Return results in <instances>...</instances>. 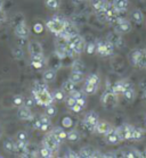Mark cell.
<instances>
[{
  "label": "cell",
  "instance_id": "obj_34",
  "mask_svg": "<svg viewBox=\"0 0 146 158\" xmlns=\"http://www.w3.org/2000/svg\"><path fill=\"white\" fill-rule=\"evenodd\" d=\"M82 79H83V73L77 72V71H72L71 76H70V80H71V81H73V82L77 84V83L81 82Z\"/></svg>",
  "mask_w": 146,
  "mask_h": 158
},
{
  "label": "cell",
  "instance_id": "obj_29",
  "mask_svg": "<svg viewBox=\"0 0 146 158\" xmlns=\"http://www.w3.org/2000/svg\"><path fill=\"white\" fill-rule=\"evenodd\" d=\"M14 146H15V141L11 138H7L6 140L4 141V148L5 150L9 152V154H13L14 152Z\"/></svg>",
  "mask_w": 146,
  "mask_h": 158
},
{
  "label": "cell",
  "instance_id": "obj_18",
  "mask_svg": "<svg viewBox=\"0 0 146 158\" xmlns=\"http://www.w3.org/2000/svg\"><path fill=\"white\" fill-rule=\"evenodd\" d=\"M143 56V49H138V50H134L131 54L129 55V60L131 63L132 66L138 67V64L140 61V58Z\"/></svg>",
  "mask_w": 146,
  "mask_h": 158
},
{
  "label": "cell",
  "instance_id": "obj_5",
  "mask_svg": "<svg viewBox=\"0 0 146 158\" xmlns=\"http://www.w3.org/2000/svg\"><path fill=\"white\" fill-rule=\"evenodd\" d=\"M118 96L114 94L112 90H108V91H105L102 96V104H103L104 107L106 108H113L117 106L118 104Z\"/></svg>",
  "mask_w": 146,
  "mask_h": 158
},
{
  "label": "cell",
  "instance_id": "obj_33",
  "mask_svg": "<svg viewBox=\"0 0 146 158\" xmlns=\"http://www.w3.org/2000/svg\"><path fill=\"white\" fill-rule=\"evenodd\" d=\"M53 154L54 151L50 150L49 148L46 147V146H43L39 149V155L41 156V157H45V158H49V157H53Z\"/></svg>",
  "mask_w": 146,
  "mask_h": 158
},
{
  "label": "cell",
  "instance_id": "obj_28",
  "mask_svg": "<svg viewBox=\"0 0 146 158\" xmlns=\"http://www.w3.org/2000/svg\"><path fill=\"white\" fill-rule=\"evenodd\" d=\"M74 90H75V83L73 82V81H71L70 79L63 83V91H64V92L71 94V92H73Z\"/></svg>",
  "mask_w": 146,
  "mask_h": 158
},
{
  "label": "cell",
  "instance_id": "obj_7",
  "mask_svg": "<svg viewBox=\"0 0 146 158\" xmlns=\"http://www.w3.org/2000/svg\"><path fill=\"white\" fill-rule=\"evenodd\" d=\"M61 143H62V142H60V141L57 140L56 138L54 137V134L51 132L48 133L46 137L43 138V140H42V144H43V146L48 147L50 150H53L54 152L58 150V148H60Z\"/></svg>",
  "mask_w": 146,
  "mask_h": 158
},
{
  "label": "cell",
  "instance_id": "obj_3",
  "mask_svg": "<svg viewBox=\"0 0 146 158\" xmlns=\"http://www.w3.org/2000/svg\"><path fill=\"white\" fill-rule=\"evenodd\" d=\"M69 42V47L73 49L75 54L79 55L81 54L83 49H85V42H83V39L79 34H75V35H72L69 38L68 40Z\"/></svg>",
  "mask_w": 146,
  "mask_h": 158
},
{
  "label": "cell",
  "instance_id": "obj_52",
  "mask_svg": "<svg viewBox=\"0 0 146 158\" xmlns=\"http://www.w3.org/2000/svg\"><path fill=\"white\" fill-rule=\"evenodd\" d=\"M65 156H66V157H80V155L74 152V151H71V150H69Z\"/></svg>",
  "mask_w": 146,
  "mask_h": 158
},
{
  "label": "cell",
  "instance_id": "obj_22",
  "mask_svg": "<svg viewBox=\"0 0 146 158\" xmlns=\"http://www.w3.org/2000/svg\"><path fill=\"white\" fill-rule=\"evenodd\" d=\"M51 133H53L54 137L56 138L60 142H63V141L66 139V137H68V133L65 132L62 127H56V129H54L53 131H51Z\"/></svg>",
  "mask_w": 146,
  "mask_h": 158
},
{
  "label": "cell",
  "instance_id": "obj_56",
  "mask_svg": "<svg viewBox=\"0 0 146 158\" xmlns=\"http://www.w3.org/2000/svg\"><path fill=\"white\" fill-rule=\"evenodd\" d=\"M143 98H144V100H146V89H144V94H143Z\"/></svg>",
  "mask_w": 146,
  "mask_h": 158
},
{
  "label": "cell",
  "instance_id": "obj_48",
  "mask_svg": "<svg viewBox=\"0 0 146 158\" xmlns=\"http://www.w3.org/2000/svg\"><path fill=\"white\" fill-rule=\"evenodd\" d=\"M24 105L26 106V107L31 108L34 105V98H29V99H26V100H24Z\"/></svg>",
  "mask_w": 146,
  "mask_h": 158
},
{
  "label": "cell",
  "instance_id": "obj_35",
  "mask_svg": "<svg viewBox=\"0 0 146 158\" xmlns=\"http://www.w3.org/2000/svg\"><path fill=\"white\" fill-rule=\"evenodd\" d=\"M33 90H36V91H45V90H48L47 82L46 81H36L34 84H33Z\"/></svg>",
  "mask_w": 146,
  "mask_h": 158
},
{
  "label": "cell",
  "instance_id": "obj_36",
  "mask_svg": "<svg viewBox=\"0 0 146 158\" xmlns=\"http://www.w3.org/2000/svg\"><path fill=\"white\" fill-rule=\"evenodd\" d=\"M143 137H144V131H143L142 129L135 127V129H134V132H132V138H131V140H134V141H138V140H140V139H143Z\"/></svg>",
  "mask_w": 146,
  "mask_h": 158
},
{
  "label": "cell",
  "instance_id": "obj_53",
  "mask_svg": "<svg viewBox=\"0 0 146 158\" xmlns=\"http://www.w3.org/2000/svg\"><path fill=\"white\" fill-rule=\"evenodd\" d=\"M77 104H79L80 106H82V107H85L86 106V98L81 97V98H79V99H77Z\"/></svg>",
  "mask_w": 146,
  "mask_h": 158
},
{
  "label": "cell",
  "instance_id": "obj_16",
  "mask_svg": "<svg viewBox=\"0 0 146 158\" xmlns=\"http://www.w3.org/2000/svg\"><path fill=\"white\" fill-rule=\"evenodd\" d=\"M29 52L31 56H36V55H42L43 50L42 47L38 41H31L29 43Z\"/></svg>",
  "mask_w": 146,
  "mask_h": 158
},
{
  "label": "cell",
  "instance_id": "obj_41",
  "mask_svg": "<svg viewBox=\"0 0 146 158\" xmlns=\"http://www.w3.org/2000/svg\"><path fill=\"white\" fill-rule=\"evenodd\" d=\"M86 82L98 85V82H100V77H98V75H97V74H90V75L88 76V77H87Z\"/></svg>",
  "mask_w": 146,
  "mask_h": 158
},
{
  "label": "cell",
  "instance_id": "obj_26",
  "mask_svg": "<svg viewBox=\"0 0 146 158\" xmlns=\"http://www.w3.org/2000/svg\"><path fill=\"white\" fill-rule=\"evenodd\" d=\"M42 77H43V81H46L47 83L53 82L54 80L56 79V73H55L54 69H47L46 72L43 73Z\"/></svg>",
  "mask_w": 146,
  "mask_h": 158
},
{
  "label": "cell",
  "instance_id": "obj_1",
  "mask_svg": "<svg viewBox=\"0 0 146 158\" xmlns=\"http://www.w3.org/2000/svg\"><path fill=\"white\" fill-rule=\"evenodd\" d=\"M46 26L50 32L54 33L55 35H58V34H61L64 31L65 19L60 17V16H54V17L50 18L49 21H47Z\"/></svg>",
  "mask_w": 146,
  "mask_h": 158
},
{
  "label": "cell",
  "instance_id": "obj_50",
  "mask_svg": "<svg viewBox=\"0 0 146 158\" xmlns=\"http://www.w3.org/2000/svg\"><path fill=\"white\" fill-rule=\"evenodd\" d=\"M82 108H83L82 106H80L79 104H75L74 106H73V107L71 108V110H72V111H74V113H80Z\"/></svg>",
  "mask_w": 146,
  "mask_h": 158
},
{
  "label": "cell",
  "instance_id": "obj_13",
  "mask_svg": "<svg viewBox=\"0 0 146 158\" xmlns=\"http://www.w3.org/2000/svg\"><path fill=\"white\" fill-rule=\"evenodd\" d=\"M17 116H18V118L22 119V121H31V119L33 118L31 109L29 107H26L25 105H22V106L18 107Z\"/></svg>",
  "mask_w": 146,
  "mask_h": 158
},
{
  "label": "cell",
  "instance_id": "obj_37",
  "mask_svg": "<svg viewBox=\"0 0 146 158\" xmlns=\"http://www.w3.org/2000/svg\"><path fill=\"white\" fill-rule=\"evenodd\" d=\"M122 96H123V97H125L128 101H132L134 99H135V90H134V88L127 89L125 92H123Z\"/></svg>",
  "mask_w": 146,
  "mask_h": 158
},
{
  "label": "cell",
  "instance_id": "obj_11",
  "mask_svg": "<svg viewBox=\"0 0 146 158\" xmlns=\"http://www.w3.org/2000/svg\"><path fill=\"white\" fill-rule=\"evenodd\" d=\"M28 142L17 140L15 142L14 146V152L13 154L21 156V157H28Z\"/></svg>",
  "mask_w": 146,
  "mask_h": 158
},
{
  "label": "cell",
  "instance_id": "obj_19",
  "mask_svg": "<svg viewBox=\"0 0 146 158\" xmlns=\"http://www.w3.org/2000/svg\"><path fill=\"white\" fill-rule=\"evenodd\" d=\"M108 41L113 43L114 47H115V46H117V47H122V46H123V41H122L121 35H120V33L117 32V31L108 34Z\"/></svg>",
  "mask_w": 146,
  "mask_h": 158
},
{
  "label": "cell",
  "instance_id": "obj_25",
  "mask_svg": "<svg viewBox=\"0 0 146 158\" xmlns=\"http://www.w3.org/2000/svg\"><path fill=\"white\" fill-rule=\"evenodd\" d=\"M97 89H98V85L96 84H91V83L86 82L85 85H83V92L86 94H96Z\"/></svg>",
  "mask_w": 146,
  "mask_h": 158
},
{
  "label": "cell",
  "instance_id": "obj_55",
  "mask_svg": "<svg viewBox=\"0 0 146 158\" xmlns=\"http://www.w3.org/2000/svg\"><path fill=\"white\" fill-rule=\"evenodd\" d=\"M2 134H4V130H2V127L0 126V138L2 137Z\"/></svg>",
  "mask_w": 146,
  "mask_h": 158
},
{
  "label": "cell",
  "instance_id": "obj_49",
  "mask_svg": "<svg viewBox=\"0 0 146 158\" xmlns=\"http://www.w3.org/2000/svg\"><path fill=\"white\" fill-rule=\"evenodd\" d=\"M71 96L73 98H75V99H79V98H81V97H85V96L82 94L81 91H77V90H74L73 92H71Z\"/></svg>",
  "mask_w": 146,
  "mask_h": 158
},
{
  "label": "cell",
  "instance_id": "obj_9",
  "mask_svg": "<svg viewBox=\"0 0 146 158\" xmlns=\"http://www.w3.org/2000/svg\"><path fill=\"white\" fill-rule=\"evenodd\" d=\"M14 27H15L14 33H15V35L17 36V38L28 39L29 34H30V29H29V26L26 25L25 21L21 22V23H18L17 25H15Z\"/></svg>",
  "mask_w": 146,
  "mask_h": 158
},
{
  "label": "cell",
  "instance_id": "obj_4",
  "mask_svg": "<svg viewBox=\"0 0 146 158\" xmlns=\"http://www.w3.org/2000/svg\"><path fill=\"white\" fill-rule=\"evenodd\" d=\"M114 50V44L112 42H110L108 40L107 41H102V42H98L96 44V52L100 56H110V55L113 54Z\"/></svg>",
  "mask_w": 146,
  "mask_h": 158
},
{
  "label": "cell",
  "instance_id": "obj_39",
  "mask_svg": "<svg viewBox=\"0 0 146 158\" xmlns=\"http://www.w3.org/2000/svg\"><path fill=\"white\" fill-rule=\"evenodd\" d=\"M13 105L16 107H20L22 105H24V98L22 97L21 94H16L13 97Z\"/></svg>",
  "mask_w": 146,
  "mask_h": 158
},
{
  "label": "cell",
  "instance_id": "obj_24",
  "mask_svg": "<svg viewBox=\"0 0 146 158\" xmlns=\"http://www.w3.org/2000/svg\"><path fill=\"white\" fill-rule=\"evenodd\" d=\"M131 19L135 22L136 24H142L143 21H144V16H143V13L139 9H135V10L131 13Z\"/></svg>",
  "mask_w": 146,
  "mask_h": 158
},
{
  "label": "cell",
  "instance_id": "obj_31",
  "mask_svg": "<svg viewBox=\"0 0 146 158\" xmlns=\"http://www.w3.org/2000/svg\"><path fill=\"white\" fill-rule=\"evenodd\" d=\"M60 0H45V5L46 7L50 10H56L60 7Z\"/></svg>",
  "mask_w": 146,
  "mask_h": 158
},
{
  "label": "cell",
  "instance_id": "obj_17",
  "mask_svg": "<svg viewBox=\"0 0 146 158\" xmlns=\"http://www.w3.org/2000/svg\"><path fill=\"white\" fill-rule=\"evenodd\" d=\"M46 63L45 56L42 55H36V56H31V65H32L34 69H40L43 67V65Z\"/></svg>",
  "mask_w": 146,
  "mask_h": 158
},
{
  "label": "cell",
  "instance_id": "obj_32",
  "mask_svg": "<svg viewBox=\"0 0 146 158\" xmlns=\"http://www.w3.org/2000/svg\"><path fill=\"white\" fill-rule=\"evenodd\" d=\"M11 55H13V57L15 59H22V58L24 57V51L22 49V47L17 46V47H15L11 49Z\"/></svg>",
  "mask_w": 146,
  "mask_h": 158
},
{
  "label": "cell",
  "instance_id": "obj_45",
  "mask_svg": "<svg viewBox=\"0 0 146 158\" xmlns=\"http://www.w3.org/2000/svg\"><path fill=\"white\" fill-rule=\"evenodd\" d=\"M138 67L139 69H146V50L145 49H143V56H142V58H140Z\"/></svg>",
  "mask_w": 146,
  "mask_h": 158
},
{
  "label": "cell",
  "instance_id": "obj_58",
  "mask_svg": "<svg viewBox=\"0 0 146 158\" xmlns=\"http://www.w3.org/2000/svg\"><path fill=\"white\" fill-rule=\"evenodd\" d=\"M91 1H94V0H91Z\"/></svg>",
  "mask_w": 146,
  "mask_h": 158
},
{
  "label": "cell",
  "instance_id": "obj_8",
  "mask_svg": "<svg viewBox=\"0 0 146 158\" xmlns=\"http://www.w3.org/2000/svg\"><path fill=\"white\" fill-rule=\"evenodd\" d=\"M50 124H51L50 117L47 114L46 115H41L37 121H34V127L40 130V131H42V132H46V131L49 130Z\"/></svg>",
  "mask_w": 146,
  "mask_h": 158
},
{
  "label": "cell",
  "instance_id": "obj_42",
  "mask_svg": "<svg viewBox=\"0 0 146 158\" xmlns=\"http://www.w3.org/2000/svg\"><path fill=\"white\" fill-rule=\"evenodd\" d=\"M16 137H17V140H20V141H24V142H28V140H29L28 133L25 132V131H20V132H17Z\"/></svg>",
  "mask_w": 146,
  "mask_h": 158
},
{
  "label": "cell",
  "instance_id": "obj_6",
  "mask_svg": "<svg viewBox=\"0 0 146 158\" xmlns=\"http://www.w3.org/2000/svg\"><path fill=\"white\" fill-rule=\"evenodd\" d=\"M98 121H100V118H98V115L96 113L95 111H89L83 118V125H85V127H87V130L93 132L96 129Z\"/></svg>",
  "mask_w": 146,
  "mask_h": 158
},
{
  "label": "cell",
  "instance_id": "obj_46",
  "mask_svg": "<svg viewBox=\"0 0 146 158\" xmlns=\"http://www.w3.org/2000/svg\"><path fill=\"white\" fill-rule=\"evenodd\" d=\"M56 108L54 107V106H51V105H49V106H47V109H46V114L49 117H51V116L56 115Z\"/></svg>",
  "mask_w": 146,
  "mask_h": 158
},
{
  "label": "cell",
  "instance_id": "obj_51",
  "mask_svg": "<svg viewBox=\"0 0 146 158\" xmlns=\"http://www.w3.org/2000/svg\"><path fill=\"white\" fill-rule=\"evenodd\" d=\"M6 21V13L4 11V9H0V24L4 23Z\"/></svg>",
  "mask_w": 146,
  "mask_h": 158
},
{
  "label": "cell",
  "instance_id": "obj_40",
  "mask_svg": "<svg viewBox=\"0 0 146 158\" xmlns=\"http://www.w3.org/2000/svg\"><path fill=\"white\" fill-rule=\"evenodd\" d=\"M72 69H73V71H77V72L85 73L86 67H85V65L82 64V63H80V61H74V63H73V66H72Z\"/></svg>",
  "mask_w": 146,
  "mask_h": 158
},
{
  "label": "cell",
  "instance_id": "obj_44",
  "mask_svg": "<svg viewBox=\"0 0 146 158\" xmlns=\"http://www.w3.org/2000/svg\"><path fill=\"white\" fill-rule=\"evenodd\" d=\"M65 104H66V106L71 109V108L73 107L75 104H77V99H75V98H73L72 96H70V97H68L66 99H65Z\"/></svg>",
  "mask_w": 146,
  "mask_h": 158
},
{
  "label": "cell",
  "instance_id": "obj_20",
  "mask_svg": "<svg viewBox=\"0 0 146 158\" xmlns=\"http://www.w3.org/2000/svg\"><path fill=\"white\" fill-rule=\"evenodd\" d=\"M111 129H112V126L107 122H105V121H98L95 131L97 133H100V134H106Z\"/></svg>",
  "mask_w": 146,
  "mask_h": 158
},
{
  "label": "cell",
  "instance_id": "obj_15",
  "mask_svg": "<svg viewBox=\"0 0 146 158\" xmlns=\"http://www.w3.org/2000/svg\"><path fill=\"white\" fill-rule=\"evenodd\" d=\"M110 2H107L106 0H94L93 6L94 9L96 10L97 15H105V10L108 7Z\"/></svg>",
  "mask_w": 146,
  "mask_h": 158
},
{
  "label": "cell",
  "instance_id": "obj_30",
  "mask_svg": "<svg viewBox=\"0 0 146 158\" xmlns=\"http://www.w3.org/2000/svg\"><path fill=\"white\" fill-rule=\"evenodd\" d=\"M94 150L91 147H83L80 149L79 151V155H80V157H94Z\"/></svg>",
  "mask_w": 146,
  "mask_h": 158
},
{
  "label": "cell",
  "instance_id": "obj_27",
  "mask_svg": "<svg viewBox=\"0 0 146 158\" xmlns=\"http://www.w3.org/2000/svg\"><path fill=\"white\" fill-rule=\"evenodd\" d=\"M111 90H112L117 96H120V94H123L126 89H125V86H123L122 81H119V82H117L113 86H112V89Z\"/></svg>",
  "mask_w": 146,
  "mask_h": 158
},
{
  "label": "cell",
  "instance_id": "obj_2",
  "mask_svg": "<svg viewBox=\"0 0 146 158\" xmlns=\"http://www.w3.org/2000/svg\"><path fill=\"white\" fill-rule=\"evenodd\" d=\"M32 94L33 98H34V101L38 105H40V106L47 107V106L53 104L54 97L48 90H45V91H36V90H33Z\"/></svg>",
  "mask_w": 146,
  "mask_h": 158
},
{
  "label": "cell",
  "instance_id": "obj_23",
  "mask_svg": "<svg viewBox=\"0 0 146 158\" xmlns=\"http://www.w3.org/2000/svg\"><path fill=\"white\" fill-rule=\"evenodd\" d=\"M113 6L120 11H125L129 6L128 0H113Z\"/></svg>",
  "mask_w": 146,
  "mask_h": 158
},
{
  "label": "cell",
  "instance_id": "obj_54",
  "mask_svg": "<svg viewBox=\"0 0 146 158\" xmlns=\"http://www.w3.org/2000/svg\"><path fill=\"white\" fill-rule=\"evenodd\" d=\"M0 9H4V2H2V0H0Z\"/></svg>",
  "mask_w": 146,
  "mask_h": 158
},
{
  "label": "cell",
  "instance_id": "obj_47",
  "mask_svg": "<svg viewBox=\"0 0 146 158\" xmlns=\"http://www.w3.org/2000/svg\"><path fill=\"white\" fill-rule=\"evenodd\" d=\"M87 52H88V54H94V52H96V44L89 43V44L87 46Z\"/></svg>",
  "mask_w": 146,
  "mask_h": 158
},
{
  "label": "cell",
  "instance_id": "obj_43",
  "mask_svg": "<svg viewBox=\"0 0 146 158\" xmlns=\"http://www.w3.org/2000/svg\"><path fill=\"white\" fill-rule=\"evenodd\" d=\"M53 97H54V100L63 101L64 100V92H63V91H60V90H57V91H55V94H53Z\"/></svg>",
  "mask_w": 146,
  "mask_h": 158
},
{
  "label": "cell",
  "instance_id": "obj_14",
  "mask_svg": "<svg viewBox=\"0 0 146 158\" xmlns=\"http://www.w3.org/2000/svg\"><path fill=\"white\" fill-rule=\"evenodd\" d=\"M134 129H135V126L129 125V124H125V125L120 126L118 130H119L120 135L122 137V139H123V140H131Z\"/></svg>",
  "mask_w": 146,
  "mask_h": 158
},
{
  "label": "cell",
  "instance_id": "obj_57",
  "mask_svg": "<svg viewBox=\"0 0 146 158\" xmlns=\"http://www.w3.org/2000/svg\"><path fill=\"white\" fill-rule=\"evenodd\" d=\"M144 157H146V150L144 151Z\"/></svg>",
  "mask_w": 146,
  "mask_h": 158
},
{
  "label": "cell",
  "instance_id": "obj_38",
  "mask_svg": "<svg viewBox=\"0 0 146 158\" xmlns=\"http://www.w3.org/2000/svg\"><path fill=\"white\" fill-rule=\"evenodd\" d=\"M69 141H71V142H75V141H78L80 139V134H79L77 131H71V132L68 133V137H66Z\"/></svg>",
  "mask_w": 146,
  "mask_h": 158
},
{
  "label": "cell",
  "instance_id": "obj_10",
  "mask_svg": "<svg viewBox=\"0 0 146 158\" xmlns=\"http://www.w3.org/2000/svg\"><path fill=\"white\" fill-rule=\"evenodd\" d=\"M105 139H106L107 142L111 144H117V143H119V142L123 141L122 137L120 135V133H119V130L113 129V127L105 134Z\"/></svg>",
  "mask_w": 146,
  "mask_h": 158
},
{
  "label": "cell",
  "instance_id": "obj_21",
  "mask_svg": "<svg viewBox=\"0 0 146 158\" xmlns=\"http://www.w3.org/2000/svg\"><path fill=\"white\" fill-rule=\"evenodd\" d=\"M64 32L66 33L69 36H72V35H75V34H79V33H78V29L75 27V25H73V23H71L70 21H66V19H65Z\"/></svg>",
  "mask_w": 146,
  "mask_h": 158
},
{
  "label": "cell",
  "instance_id": "obj_12",
  "mask_svg": "<svg viewBox=\"0 0 146 158\" xmlns=\"http://www.w3.org/2000/svg\"><path fill=\"white\" fill-rule=\"evenodd\" d=\"M131 23H130V21H128V19H126V18H122L120 17V19H119L118 24L115 25V31L119 33H128L131 31Z\"/></svg>",
  "mask_w": 146,
  "mask_h": 158
}]
</instances>
